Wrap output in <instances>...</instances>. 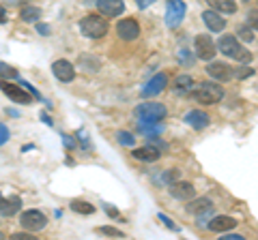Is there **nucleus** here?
<instances>
[{"mask_svg":"<svg viewBox=\"0 0 258 240\" xmlns=\"http://www.w3.org/2000/svg\"><path fill=\"white\" fill-rule=\"evenodd\" d=\"M191 101H198L200 105H215L224 99V88L215 82H198L187 92Z\"/></svg>","mask_w":258,"mask_h":240,"instance_id":"1","label":"nucleus"},{"mask_svg":"<svg viewBox=\"0 0 258 240\" xmlns=\"http://www.w3.org/2000/svg\"><path fill=\"white\" fill-rule=\"evenodd\" d=\"M215 50L222 52L226 58H232L237 62H252V54H249V50H245V47L239 43V39L232 37V35H222L220 41H217V45H215Z\"/></svg>","mask_w":258,"mask_h":240,"instance_id":"2","label":"nucleus"},{"mask_svg":"<svg viewBox=\"0 0 258 240\" xmlns=\"http://www.w3.org/2000/svg\"><path fill=\"white\" fill-rule=\"evenodd\" d=\"M134 116L138 118V123H153L155 125V123H161V120L168 116V109H166L164 103L144 101L134 109Z\"/></svg>","mask_w":258,"mask_h":240,"instance_id":"3","label":"nucleus"},{"mask_svg":"<svg viewBox=\"0 0 258 240\" xmlns=\"http://www.w3.org/2000/svg\"><path fill=\"white\" fill-rule=\"evenodd\" d=\"M108 30H110V26H108V20L103 18V15L91 13V15H86V18L80 20V33L88 39H103L108 35Z\"/></svg>","mask_w":258,"mask_h":240,"instance_id":"4","label":"nucleus"},{"mask_svg":"<svg viewBox=\"0 0 258 240\" xmlns=\"http://www.w3.org/2000/svg\"><path fill=\"white\" fill-rule=\"evenodd\" d=\"M191 204H187V212L196 217V223L198 225H207V221L213 217V202L209 197H198V199H189Z\"/></svg>","mask_w":258,"mask_h":240,"instance_id":"5","label":"nucleus"},{"mask_svg":"<svg viewBox=\"0 0 258 240\" xmlns=\"http://www.w3.org/2000/svg\"><path fill=\"white\" fill-rule=\"evenodd\" d=\"M0 90L9 97V101L18 103V105H30L32 103V94L26 90V88L20 86V84H11L9 79H0Z\"/></svg>","mask_w":258,"mask_h":240,"instance_id":"6","label":"nucleus"},{"mask_svg":"<svg viewBox=\"0 0 258 240\" xmlns=\"http://www.w3.org/2000/svg\"><path fill=\"white\" fill-rule=\"evenodd\" d=\"M187 13V5L183 0H166V26L168 28H176L181 26Z\"/></svg>","mask_w":258,"mask_h":240,"instance_id":"7","label":"nucleus"},{"mask_svg":"<svg viewBox=\"0 0 258 240\" xmlns=\"http://www.w3.org/2000/svg\"><path fill=\"white\" fill-rule=\"evenodd\" d=\"M20 225L26 229V231H41L45 225H47V217H45V212L41 210H26V212H22V217H20Z\"/></svg>","mask_w":258,"mask_h":240,"instance_id":"8","label":"nucleus"},{"mask_svg":"<svg viewBox=\"0 0 258 240\" xmlns=\"http://www.w3.org/2000/svg\"><path fill=\"white\" fill-rule=\"evenodd\" d=\"M215 41L211 39V35H198L194 39V54H196V58L200 60H213L215 58Z\"/></svg>","mask_w":258,"mask_h":240,"instance_id":"9","label":"nucleus"},{"mask_svg":"<svg viewBox=\"0 0 258 240\" xmlns=\"http://www.w3.org/2000/svg\"><path fill=\"white\" fill-rule=\"evenodd\" d=\"M168 193H170L174 199H179V202H189L191 197H196V187L191 185L187 180H174L168 185Z\"/></svg>","mask_w":258,"mask_h":240,"instance_id":"10","label":"nucleus"},{"mask_svg":"<svg viewBox=\"0 0 258 240\" xmlns=\"http://www.w3.org/2000/svg\"><path fill=\"white\" fill-rule=\"evenodd\" d=\"M140 24L136 22L134 18H125V20H118L116 24V35L123 39V41H136L140 37Z\"/></svg>","mask_w":258,"mask_h":240,"instance_id":"11","label":"nucleus"},{"mask_svg":"<svg viewBox=\"0 0 258 240\" xmlns=\"http://www.w3.org/2000/svg\"><path fill=\"white\" fill-rule=\"evenodd\" d=\"M52 73H54V77L58 79V82L69 84V82H74L76 79V67L71 65L69 60H54Z\"/></svg>","mask_w":258,"mask_h":240,"instance_id":"12","label":"nucleus"},{"mask_svg":"<svg viewBox=\"0 0 258 240\" xmlns=\"http://www.w3.org/2000/svg\"><path fill=\"white\" fill-rule=\"evenodd\" d=\"M166 86H168V75L166 73H157V75H153L149 82L142 86L140 94H142V97H155V94L166 90Z\"/></svg>","mask_w":258,"mask_h":240,"instance_id":"13","label":"nucleus"},{"mask_svg":"<svg viewBox=\"0 0 258 240\" xmlns=\"http://www.w3.org/2000/svg\"><path fill=\"white\" fill-rule=\"evenodd\" d=\"M183 123L189 125L191 129H196V131H203V129H207V127L211 125V116H209L207 111H203V109H189L187 114H185Z\"/></svg>","mask_w":258,"mask_h":240,"instance_id":"14","label":"nucleus"},{"mask_svg":"<svg viewBox=\"0 0 258 240\" xmlns=\"http://www.w3.org/2000/svg\"><path fill=\"white\" fill-rule=\"evenodd\" d=\"M207 73L211 75L215 82H230L232 79V67H228L226 62H220V60H209Z\"/></svg>","mask_w":258,"mask_h":240,"instance_id":"15","label":"nucleus"},{"mask_svg":"<svg viewBox=\"0 0 258 240\" xmlns=\"http://www.w3.org/2000/svg\"><path fill=\"white\" fill-rule=\"evenodd\" d=\"M237 219H232V217H226V214H215V217L209 219L207 223V229H211V231H217V234H224V231H228V229H235L237 227Z\"/></svg>","mask_w":258,"mask_h":240,"instance_id":"16","label":"nucleus"},{"mask_svg":"<svg viewBox=\"0 0 258 240\" xmlns=\"http://www.w3.org/2000/svg\"><path fill=\"white\" fill-rule=\"evenodd\" d=\"M97 9L103 18H118L125 13V3L123 0H97Z\"/></svg>","mask_w":258,"mask_h":240,"instance_id":"17","label":"nucleus"},{"mask_svg":"<svg viewBox=\"0 0 258 240\" xmlns=\"http://www.w3.org/2000/svg\"><path fill=\"white\" fill-rule=\"evenodd\" d=\"M132 155H134V159H138V161L155 163V161H159L161 150L155 146V144H147V146H142V148H134Z\"/></svg>","mask_w":258,"mask_h":240,"instance_id":"18","label":"nucleus"},{"mask_svg":"<svg viewBox=\"0 0 258 240\" xmlns=\"http://www.w3.org/2000/svg\"><path fill=\"white\" fill-rule=\"evenodd\" d=\"M203 22H205V26L211 30V33H222V30L226 28V20L213 9L203 11Z\"/></svg>","mask_w":258,"mask_h":240,"instance_id":"19","label":"nucleus"},{"mask_svg":"<svg viewBox=\"0 0 258 240\" xmlns=\"http://www.w3.org/2000/svg\"><path fill=\"white\" fill-rule=\"evenodd\" d=\"M22 210V197L11 195V197H0V214L3 217H13Z\"/></svg>","mask_w":258,"mask_h":240,"instance_id":"20","label":"nucleus"},{"mask_svg":"<svg viewBox=\"0 0 258 240\" xmlns=\"http://www.w3.org/2000/svg\"><path fill=\"white\" fill-rule=\"evenodd\" d=\"M209 9H213L217 13H224V15H232L237 13V3L235 0H207Z\"/></svg>","mask_w":258,"mask_h":240,"instance_id":"21","label":"nucleus"},{"mask_svg":"<svg viewBox=\"0 0 258 240\" xmlns=\"http://www.w3.org/2000/svg\"><path fill=\"white\" fill-rule=\"evenodd\" d=\"M78 67H82L88 73H97L101 69V60L95 58L93 54H82V56H78Z\"/></svg>","mask_w":258,"mask_h":240,"instance_id":"22","label":"nucleus"},{"mask_svg":"<svg viewBox=\"0 0 258 240\" xmlns=\"http://www.w3.org/2000/svg\"><path fill=\"white\" fill-rule=\"evenodd\" d=\"M181 178V172L176 170V167H172V170H166V172H159L157 176H153V182H155L157 187H168L170 182H174V180H179Z\"/></svg>","mask_w":258,"mask_h":240,"instance_id":"23","label":"nucleus"},{"mask_svg":"<svg viewBox=\"0 0 258 240\" xmlns=\"http://www.w3.org/2000/svg\"><path fill=\"white\" fill-rule=\"evenodd\" d=\"M138 131L144 135V138H149V140H153V138H159L161 135V131H164V127H161V123H138Z\"/></svg>","mask_w":258,"mask_h":240,"instance_id":"24","label":"nucleus"},{"mask_svg":"<svg viewBox=\"0 0 258 240\" xmlns=\"http://www.w3.org/2000/svg\"><path fill=\"white\" fill-rule=\"evenodd\" d=\"M20 18H22V22H26V24L39 22V18H41V9H39V7H35V5H26V7H22Z\"/></svg>","mask_w":258,"mask_h":240,"instance_id":"25","label":"nucleus"},{"mask_svg":"<svg viewBox=\"0 0 258 240\" xmlns=\"http://www.w3.org/2000/svg\"><path fill=\"white\" fill-rule=\"evenodd\" d=\"M191 86H194V77L191 75H179L176 77V82H174V92L187 94L191 90Z\"/></svg>","mask_w":258,"mask_h":240,"instance_id":"26","label":"nucleus"},{"mask_svg":"<svg viewBox=\"0 0 258 240\" xmlns=\"http://www.w3.org/2000/svg\"><path fill=\"white\" fill-rule=\"evenodd\" d=\"M237 39H241V41H245V43H254V39H256V28L243 24V26L237 28Z\"/></svg>","mask_w":258,"mask_h":240,"instance_id":"27","label":"nucleus"},{"mask_svg":"<svg viewBox=\"0 0 258 240\" xmlns=\"http://www.w3.org/2000/svg\"><path fill=\"white\" fill-rule=\"evenodd\" d=\"M71 210L78 212V214H93L95 212V206L84 202V199H74V202H71Z\"/></svg>","mask_w":258,"mask_h":240,"instance_id":"28","label":"nucleus"},{"mask_svg":"<svg viewBox=\"0 0 258 240\" xmlns=\"http://www.w3.org/2000/svg\"><path fill=\"white\" fill-rule=\"evenodd\" d=\"M116 142L120 144V146H125V148H134V144H136V138L129 131H118L116 133Z\"/></svg>","mask_w":258,"mask_h":240,"instance_id":"29","label":"nucleus"},{"mask_svg":"<svg viewBox=\"0 0 258 240\" xmlns=\"http://www.w3.org/2000/svg\"><path fill=\"white\" fill-rule=\"evenodd\" d=\"M97 234H101V236H112V238H125V231H123V229H116V227H112V225L97 227Z\"/></svg>","mask_w":258,"mask_h":240,"instance_id":"30","label":"nucleus"},{"mask_svg":"<svg viewBox=\"0 0 258 240\" xmlns=\"http://www.w3.org/2000/svg\"><path fill=\"white\" fill-rule=\"evenodd\" d=\"M0 79H20V73L13 67L5 65V62H0Z\"/></svg>","mask_w":258,"mask_h":240,"instance_id":"31","label":"nucleus"},{"mask_svg":"<svg viewBox=\"0 0 258 240\" xmlns=\"http://www.w3.org/2000/svg\"><path fill=\"white\" fill-rule=\"evenodd\" d=\"M157 219L161 221V223H164V225L168 227V229H170V231H181V227L179 225H176V223L170 219V217H168V214H164V212H159L157 214Z\"/></svg>","mask_w":258,"mask_h":240,"instance_id":"32","label":"nucleus"},{"mask_svg":"<svg viewBox=\"0 0 258 240\" xmlns=\"http://www.w3.org/2000/svg\"><path fill=\"white\" fill-rule=\"evenodd\" d=\"M252 75H254V67H241L237 71H232V77H237V79H245Z\"/></svg>","mask_w":258,"mask_h":240,"instance_id":"33","label":"nucleus"},{"mask_svg":"<svg viewBox=\"0 0 258 240\" xmlns=\"http://www.w3.org/2000/svg\"><path fill=\"white\" fill-rule=\"evenodd\" d=\"M9 140H11V131H9V127L0 123V146H5V144L9 142Z\"/></svg>","mask_w":258,"mask_h":240,"instance_id":"34","label":"nucleus"},{"mask_svg":"<svg viewBox=\"0 0 258 240\" xmlns=\"http://www.w3.org/2000/svg\"><path fill=\"white\" fill-rule=\"evenodd\" d=\"M179 60L183 62L185 67H191L194 65V56H189L187 50H179Z\"/></svg>","mask_w":258,"mask_h":240,"instance_id":"35","label":"nucleus"},{"mask_svg":"<svg viewBox=\"0 0 258 240\" xmlns=\"http://www.w3.org/2000/svg\"><path fill=\"white\" fill-rule=\"evenodd\" d=\"M60 138H62V142H64V148H67V150H74V148H78V140L69 138L67 133H60Z\"/></svg>","mask_w":258,"mask_h":240,"instance_id":"36","label":"nucleus"},{"mask_svg":"<svg viewBox=\"0 0 258 240\" xmlns=\"http://www.w3.org/2000/svg\"><path fill=\"white\" fill-rule=\"evenodd\" d=\"M220 240H245V236H241V234H232V231H224V236Z\"/></svg>","mask_w":258,"mask_h":240,"instance_id":"37","label":"nucleus"},{"mask_svg":"<svg viewBox=\"0 0 258 240\" xmlns=\"http://www.w3.org/2000/svg\"><path fill=\"white\" fill-rule=\"evenodd\" d=\"M37 33L41 35V37L52 35V33H50V24H37Z\"/></svg>","mask_w":258,"mask_h":240,"instance_id":"38","label":"nucleus"},{"mask_svg":"<svg viewBox=\"0 0 258 240\" xmlns=\"http://www.w3.org/2000/svg\"><path fill=\"white\" fill-rule=\"evenodd\" d=\"M11 238H13V240H37L35 236H32V231H24V234H13Z\"/></svg>","mask_w":258,"mask_h":240,"instance_id":"39","label":"nucleus"},{"mask_svg":"<svg viewBox=\"0 0 258 240\" xmlns=\"http://www.w3.org/2000/svg\"><path fill=\"white\" fill-rule=\"evenodd\" d=\"M155 0H136V5H138V9H147V7H151Z\"/></svg>","mask_w":258,"mask_h":240,"instance_id":"40","label":"nucleus"},{"mask_svg":"<svg viewBox=\"0 0 258 240\" xmlns=\"http://www.w3.org/2000/svg\"><path fill=\"white\" fill-rule=\"evenodd\" d=\"M0 24H7V7L0 5Z\"/></svg>","mask_w":258,"mask_h":240,"instance_id":"41","label":"nucleus"},{"mask_svg":"<svg viewBox=\"0 0 258 240\" xmlns=\"http://www.w3.org/2000/svg\"><path fill=\"white\" fill-rule=\"evenodd\" d=\"M106 212L110 214V217H118V210H116V208H112L110 204H106Z\"/></svg>","mask_w":258,"mask_h":240,"instance_id":"42","label":"nucleus"},{"mask_svg":"<svg viewBox=\"0 0 258 240\" xmlns=\"http://www.w3.org/2000/svg\"><path fill=\"white\" fill-rule=\"evenodd\" d=\"M39 118H41V120H43V123H45V125H50V127L54 125V123H52V118H50V116H47V114H43V111H41V116H39Z\"/></svg>","mask_w":258,"mask_h":240,"instance_id":"43","label":"nucleus"},{"mask_svg":"<svg viewBox=\"0 0 258 240\" xmlns=\"http://www.w3.org/2000/svg\"><path fill=\"white\" fill-rule=\"evenodd\" d=\"M0 238H5V234H3V231H0Z\"/></svg>","mask_w":258,"mask_h":240,"instance_id":"44","label":"nucleus"},{"mask_svg":"<svg viewBox=\"0 0 258 240\" xmlns=\"http://www.w3.org/2000/svg\"><path fill=\"white\" fill-rule=\"evenodd\" d=\"M245 3H249V0H245Z\"/></svg>","mask_w":258,"mask_h":240,"instance_id":"45","label":"nucleus"},{"mask_svg":"<svg viewBox=\"0 0 258 240\" xmlns=\"http://www.w3.org/2000/svg\"><path fill=\"white\" fill-rule=\"evenodd\" d=\"M0 197H3V195H0Z\"/></svg>","mask_w":258,"mask_h":240,"instance_id":"46","label":"nucleus"}]
</instances>
